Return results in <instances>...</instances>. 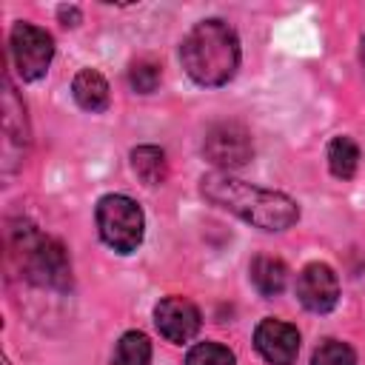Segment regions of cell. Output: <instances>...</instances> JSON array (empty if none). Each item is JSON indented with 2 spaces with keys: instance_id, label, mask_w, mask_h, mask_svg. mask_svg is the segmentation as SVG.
<instances>
[{
  "instance_id": "6da1fadb",
  "label": "cell",
  "mask_w": 365,
  "mask_h": 365,
  "mask_svg": "<svg viewBox=\"0 0 365 365\" xmlns=\"http://www.w3.org/2000/svg\"><path fill=\"white\" fill-rule=\"evenodd\" d=\"M200 191L214 205L237 214L240 220L251 222L262 231H285L299 220V205L279 191L259 188L231 177L228 171H211L202 177Z\"/></svg>"
},
{
  "instance_id": "7a4b0ae2",
  "label": "cell",
  "mask_w": 365,
  "mask_h": 365,
  "mask_svg": "<svg viewBox=\"0 0 365 365\" xmlns=\"http://www.w3.org/2000/svg\"><path fill=\"white\" fill-rule=\"evenodd\" d=\"M180 60L200 86H225L240 66V40L225 20L197 23L180 43Z\"/></svg>"
},
{
  "instance_id": "3957f363",
  "label": "cell",
  "mask_w": 365,
  "mask_h": 365,
  "mask_svg": "<svg viewBox=\"0 0 365 365\" xmlns=\"http://www.w3.org/2000/svg\"><path fill=\"white\" fill-rule=\"evenodd\" d=\"M97 231L117 254H131L143 242L145 217L140 205L125 194H106L97 202Z\"/></svg>"
},
{
  "instance_id": "277c9868",
  "label": "cell",
  "mask_w": 365,
  "mask_h": 365,
  "mask_svg": "<svg viewBox=\"0 0 365 365\" xmlns=\"http://www.w3.org/2000/svg\"><path fill=\"white\" fill-rule=\"evenodd\" d=\"M9 46L14 68L23 80H40L48 71V63L54 57V40L46 29L34 23H14Z\"/></svg>"
},
{
  "instance_id": "5b68a950",
  "label": "cell",
  "mask_w": 365,
  "mask_h": 365,
  "mask_svg": "<svg viewBox=\"0 0 365 365\" xmlns=\"http://www.w3.org/2000/svg\"><path fill=\"white\" fill-rule=\"evenodd\" d=\"M202 154H205V160L214 163L220 171L242 168V165L254 157L251 134H248L245 125H240V123H217V125H211V128L205 131Z\"/></svg>"
},
{
  "instance_id": "8992f818",
  "label": "cell",
  "mask_w": 365,
  "mask_h": 365,
  "mask_svg": "<svg viewBox=\"0 0 365 365\" xmlns=\"http://www.w3.org/2000/svg\"><path fill=\"white\" fill-rule=\"evenodd\" d=\"M154 325H157V331L168 342L185 345V342H191L200 334L202 317H200V308L191 299H185V297H165L154 308Z\"/></svg>"
},
{
  "instance_id": "52a82bcc",
  "label": "cell",
  "mask_w": 365,
  "mask_h": 365,
  "mask_svg": "<svg viewBox=\"0 0 365 365\" xmlns=\"http://www.w3.org/2000/svg\"><path fill=\"white\" fill-rule=\"evenodd\" d=\"M297 297L314 314H328L339 299V279L331 265L311 262L297 277Z\"/></svg>"
},
{
  "instance_id": "ba28073f",
  "label": "cell",
  "mask_w": 365,
  "mask_h": 365,
  "mask_svg": "<svg viewBox=\"0 0 365 365\" xmlns=\"http://www.w3.org/2000/svg\"><path fill=\"white\" fill-rule=\"evenodd\" d=\"M254 348L271 365H294L299 354V331L282 319H262L254 331Z\"/></svg>"
},
{
  "instance_id": "9c48e42d",
  "label": "cell",
  "mask_w": 365,
  "mask_h": 365,
  "mask_svg": "<svg viewBox=\"0 0 365 365\" xmlns=\"http://www.w3.org/2000/svg\"><path fill=\"white\" fill-rule=\"evenodd\" d=\"M71 94H74L77 106L86 108V111H91V114L106 111V108H108V100H111V97H108V83H106V77H103L100 71H94V68H83V71L74 77Z\"/></svg>"
},
{
  "instance_id": "30bf717a",
  "label": "cell",
  "mask_w": 365,
  "mask_h": 365,
  "mask_svg": "<svg viewBox=\"0 0 365 365\" xmlns=\"http://www.w3.org/2000/svg\"><path fill=\"white\" fill-rule=\"evenodd\" d=\"M251 282L262 297H277L288 282V268L279 257L259 254L251 259Z\"/></svg>"
},
{
  "instance_id": "8fae6325",
  "label": "cell",
  "mask_w": 365,
  "mask_h": 365,
  "mask_svg": "<svg viewBox=\"0 0 365 365\" xmlns=\"http://www.w3.org/2000/svg\"><path fill=\"white\" fill-rule=\"evenodd\" d=\"M131 165L137 171V177L145 185H163L168 177V160L165 151L157 145H137L131 151Z\"/></svg>"
},
{
  "instance_id": "7c38bea8",
  "label": "cell",
  "mask_w": 365,
  "mask_h": 365,
  "mask_svg": "<svg viewBox=\"0 0 365 365\" xmlns=\"http://www.w3.org/2000/svg\"><path fill=\"white\" fill-rule=\"evenodd\" d=\"M328 168L339 180H351L359 168V145L351 137H334L328 143Z\"/></svg>"
},
{
  "instance_id": "4fadbf2b",
  "label": "cell",
  "mask_w": 365,
  "mask_h": 365,
  "mask_svg": "<svg viewBox=\"0 0 365 365\" xmlns=\"http://www.w3.org/2000/svg\"><path fill=\"white\" fill-rule=\"evenodd\" d=\"M151 362V342L143 331H128L120 336L111 365H148Z\"/></svg>"
},
{
  "instance_id": "5bb4252c",
  "label": "cell",
  "mask_w": 365,
  "mask_h": 365,
  "mask_svg": "<svg viewBox=\"0 0 365 365\" xmlns=\"http://www.w3.org/2000/svg\"><path fill=\"white\" fill-rule=\"evenodd\" d=\"M311 365H356V354L342 339H322L311 356Z\"/></svg>"
},
{
  "instance_id": "9a60e30c",
  "label": "cell",
  "mask_w": 365,
  "mask_h": 365,
  "mask_svg": "<svg viewBox=\"0 0 365 365\" xmlns=\"http://www.w3.org/2000/svg\"><path fill=\"white\" fill-rule=\"evenodd\" d=\"M234 351L220 345V342H197L188 354L182 365H234Z\"/></svg>"
},
{
  "instance_id": "2e32d148",
  "label": "cell",
  "mask_w": 365,
  "mask_h": 365,
  "mask_svg": "<svg viewBox=\"0 0 365 365\" xmlns=\"http://www.w3.org/2000/svg\"><path fill=\"white\" fill-rule=\"evenodd\" d=\"M160 77H163L160 63H154L151 57H140V60H134L131 68H128L131 88L140 91V94H151V91L160 86Z\"/></svg>"
},
{
  "instance_id": "e0dca14e",
  "label": "cell",
  "mask_w": 365,
  "mask_h": 365,
  "mask_svg": "<svg viewBox=\"0 0 365 365\" xmlns=\"http://www.w3.org/2000/svg\"><path fill=\"white\" fill-rule=\"evenodd\" d=\"M60 17H63V20H68V17H71V20H74V26H77L80 11H77V9H66V6H63V9H60Z\"/></svg>"
},
{
  "instance_id": "ac0fdd59",
  "label": "cell",
  "mask_w": 365,
  "mask_h": 365,
  "mask_svg": "<svg viewBox=\"0 0 365 365\" xmlns=\"http://www.w3.org/2000/svg\"><path fill=\"white\" fill-rule=\"evenodd\" d=\"M362 66H365V37H362Z\"/></svg>"
}]
</instances>
